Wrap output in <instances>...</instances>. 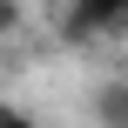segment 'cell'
Returning <instances> with one entry per match:
<instances>
[{"instance_id":"6da1fadb","label":"cell","mask_w":128,"mask_h":128,"mask_svg":"<svg viewBox=\"0 0 128 128\" xmlns=\"http://www.w3.org/2000/svg\"><path fill=\"white\" fill-rule=\"evenodd\" d=\"M115 27H122V0H68V14H61V40L68 47H94Z\"/></svg>"},{"instance_id":"7a4b0ae2","label":"cell","mask_w":128,"mask_h":128,"mask_svg":"<svg viewBox=\"0 0 128 128\" xmlns=\"http://www.w3.org/2000/svg\"><path fill=\"white\" fill-rule=\"evenodd\" d=\"M94 128H128V74L94 88Z\"/></svg>"},{"instance_id":"3957f363","label":"cell","mask_w":128,"mask_h":128,"mask_svg":"<svg viewBox=\"0 0 128 128\" xmlns=\"http://www.w3.org/2000/svg\"><path fill=\"white\" fill-rule=\"evenodd\" d=\"M0 128H40L27 108H14V101H0Z\"/></svg>"},{"instance_id":"277c9868","label":"cell","mask_w":128,"mask_h":128,"mask_svg":"<svg viewBox=\"0 0 128 128\" xmlns=\"http://www.w3.org/2000/svg\"><path fill=\"white\" fill-rule=\"evenodd\" d=\"M14 27H20V0H0V40H7Z\"/></svg>"},{"instance_id":"5b68a950","label":"cell","mask_w":128,"mask_h":128,"mask_svg":"<svg viewBox=\"0 0 128 128\" xmlns=\"http://www.w3.org/2000/svg\"><path fill=\"white\" fill-rule=\"evenodd\" d=\"M115 34H122V40H128V0H122V27H115Z\"/></svg>"}]
</instances>
